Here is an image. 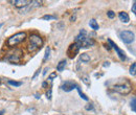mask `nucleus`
Listing matches in <instances>:
<instances>
[{
  "label": "nucleus",
  "instance_id": "nucleus-17",
  "mask_svg": "<svg viewBox=\"0 0 136 115\" xmlns=\"http://www.w3.org/2000/svg\"><path fill=\"white\" fill-rule=\"evenodd\" d=\"M76 90H77V92H79V94H80V96H81V98H83L84 101H88V97L86 96V95H85L83 92H82V90H81V88L79 86H76V88H75Z\"/></svg>",
  "mask_w": 136,
  "mask_h": 115
},
{
  "label": "nucleus",
  "instance_id": "nucleus-19",
  "mask_svg": "<svg viewBox=\"0 0 136 115\" xmlns=\"http://www.w3.org/2000/svg\"><path fill=\"white\" fill-rule=\"evenodd\" d=\"M43 20H57V17L56 16H51V15H44L42 17Z\"/></svg>",
  "mask_w": 136,
  "mask_h": 115
},
{
  "label": "nucleus",
  "instance_id": "nucleus-14",
  "mask_svg": "<svg viewBox=\"0 0 136 115\" xmlns=\"http://www.w3.org/2000/svg\"><path fill=\"white\" fill-rule=\"evenodd\" d=\"M89 26H90L92 29H94V30H99V28L98 22H96L94 19H91V20L89 21Z\"/></svg>",
  "mask_w": 136,
  "mask_h": 115
},
{
  "label": "nucleus",
  "instance_id": "nucleus-34",
  "mask_svg": "<svg viewBox=\"0 0 136 115\" xmlns=\"http://www.w3.org/2000/svg\"><path fill=\"white\" fill-rule=\"evenodd\" d=\"M2 25H3V24H2V23H1V24H0V27H1V26H2Z\"/></svg>",
  "mask_w": 136,
  "mask_h": 115
},
{
  "label": "nucleus",
  "instance_id": "nucleus-10",
  "mask_svg": "<svg viewBox=\"0 0 136 115\" xmlns=\"http://www.w3.org/2000/svg\"><path fill=\"white\" fill-rule=\"evenodd\" d=\"M9 2L13 3V4L16 7H18V9H20V7H25L30 3L29 0H14V1H9Z\"/></svg>",
  "mask_w": 136,
  "mask_h": 115
},
{
  "label": "nucleus",
  "instance_id": "nucleus-32",
  "mask_svg": "<svg viewBox=\"0 0 136 115\" xmlns=\"http://www.w3.org/2000/svg\"><path fill=\"white\" fill-rule=\"evenodd\" d=\"M42 86H43V87H46V86H47V83H46V82H44L43 84H42Z\"/></svg>",
  "mask_w": 136,
  "mask_h": 115
},
{
  "label": "nucleus",
  "instance_id": "nucleus-9",
  "mask_svg": "<svg viewBox=\"0 0 136 115\" xmlns=\"http://www.w3.org/2000/svg\"><path fill=\"white\" fill-rule=\"evenodd\" d=\"M41 4H42V2H41V1H30L29 4L27 5V6H25V7H26V10L22 11V12H21V14H25V13H27V12L32 11V10H34V9H37V7L41 6Z\"/></svg>",
  "mask_w": 136,
  "mask_h": 115
},
{
  "label": "nucleus",
  "instance_id": "nucleus-21",
  "mask_svg": "<svg viewBox=\"0 0 136 115\" xmlns=\"http://www.w3.org/2000/svg\"><path fill=\"white\" fill-rule=\"evenodd\" d=\"M131 109L133 112H135L136 111V98L133 97L132 98V101H131Z\"/></svg>",
  "mask_w": 136,
  "mask_h": 115
},
{
  "label": "nucleus",
  "instance_id": "nucleus-8",
  "mask_svg": "<svg viewBox=\"0 0 136 115\" xmlns=\"http://www.w3.org/2000/svg\"><path fill=\"white\" fill-rule=\"evenodd\" d=\"M76 86L77 85L75 84V83H73L71 81H66L65 83H63V85L61 86V88H62V90H64L65 92H69V91L75 89Z\"/></svg>",
  "mask_w": 136,
  "mask_h": 115
},
{
  "label": "nucleus",
  "instance_id": "nucleus-12",
  "mask_svg": "<svg viewBox=\"0 0 136 115\" xmlns=\"http://www.w3.org/2000/svg\"><path fill=\"white\" fill-rule=\"evenodd\" d=\"M86 35H87V31L85 30V29H81L80 30V34L75 37V43H80L81 44V42L84 40L85 38H86Z\"/></svg>",
  "mask_w": 136,
  "mask_h": 115
},
{
  "label": "nucleus",
  "instance_id": "nucleus-7",
  "mask_svg": "<svg viewBox=\"0 0 136 115\" xmlns=\"http://www.w3.org/2000/svg\"><path fill=\"white\" fill-rule=\"evenodd\" d=\"M108 42H109V44L112 46V48L115 49V51L117 52V55H118V58L120 59V60H122V61H126V60H127V57H126V53L124 52V50L120 49L119 47L116 45L113 41L111 40V39H108Z\"/></svg>",
  "mask_w": 136,
  "mask_h": 115
},
{
  "label": "nucleus",
  "instance_id": "nucleus-31",
  "mask_svg": "<svg viewBox=\"0 0 136 115\" xmlns=\"http://www.w3.org/2000/svg\"><path fill=\"white\" fill-rule=\"evenodd\" d=\"M109 65H110V64H109V62H105V64H104V67H108Z\"/></svg>",
  "mask_w": 136,
  "mask_h": 115
},
{
  "label": "nucleus",
  "instance_id": "nucleus-25",
  "mask_svg": "<svg viewBox=\"0 0 136 115\" xmlns=\"http://www.w3.org/2000/svg\"><path fill=\"white\" fill-rule=\"evenodd\" d=\"M51 88H49L47 90V92H46V97H47V100H51Z\"/></svg>",
  "mask_w": 136,
  "mask_h": 115
},
{
  "label": "nucleus",
  "instance_id": "nucleus-18",
  "mask_svg": "<svg viewBox=\"0 0 136 115\" xmlns=\"http://www.w3.org/2000/svg\"><path fill=\"white\" fill-rule=\"evenodd\" d=\"M7 83H9L11 86H14V87H19L22 85V82H16V81H12V80H9Z\"/></svg>",
  "mask_w": 136,
  "mask_h": 115
},
{
  "label": "nucleus",
  "instance_id": "nucleus-3",
  "mask_svg": "<svg viewBox=\"0 0 136 115\" xmlns=\"http://www.w3.org/2000/svg\"><path fill=\"white\" fill-rule=\"evenodd\" d=\"M26 39V33L25 31H20V33H17L13 35L12 37L9 38L7 40V45L10 47H15L18 44H20L21 42H23Z\"/></svg>",
  "mask_w": 136,
  "mask_h": 115
},
{
  "label": "nucleus",
  "instance_id": "nucleus-22",
  "mask_svg": "<svg viewBox=\"0 0 136 115\" xmlns=\"http://www.w3.org/2000/svg\"><path fill=\"white\" fill-rule=\"evenodd\" d=\"M82 81H83V83H85L87 86L90 85V80H89V77H88V75H84L83 77H82Z\"/></svg>",
  "mask_w": 136,
  "mask_h": 115
},
{
  "label": "nucleus",
  "instance_id": "nucleus-4",
  "mask_svg": "<svg viewBox=\"0 0 136 115\" xmlns=\"http://www.w3.org/2000/svg\"><path fill=\"white\" fill-rule=\"evenodd\" d=\"M22 57H23V51L21 49H19V48H15V50L9 52V54L5 57V60L7 62L15 64V63H19V62H20Z\"/></svg>",
  "mask_w": 136,
  "mask_h": 115
},
{
  "label": "nucleus",
  "instance_id": "nucleus-15",
  "mask_svg": "<svg viewBox=\"0 0 136 115\" xmlns=\"http://www.w3.org/2000/svg\"><path fill=\"white\" fill-rule=\"evenodd\" d=\"M80 60L82 62H84V63H88L89 61H90V55H89L88 53H82L81 57H80Z\"/></svg>",
  "mask_w": 136,
  "mask_h": 115
},
{
  "label": "nucleus",
  "instance_id": "nucleus-23",
  "mask_svg": "<svg viewBox=\"0 0 136 115\" xmlns=\"http://www.w3.org/2000/svg\"><path fill=\"white\" fill-rule=\"evenodd\" d=\"M49 54H50V47H46V50H45V55H44V61H46L47 59L49 58Z\"/></svg>",
  "mask_w": 136,
  "mask_h": 115
},
{
  "label": "nucleus",
  "instance_id": "nucleus-30",
  "mask_svg": "<svg viewBox=\"0 0 136 115\" xmlns=\"http://www.w3.org/2000/svg\"><path fill=\"white\" fill-rule=\"evenodd\" d=\"M47 70H48V67H46V68L44 69V71H43V75H45V74H46V72H47Z\"/></svg>",
  "mask_w": 136,
  "mask_h": 115
},
{
  "label": "nucleus",
  "instance_id": "nucleus-16",
  "mask_svg": "<svg viewBox=\"0 0 136 115\" xmlns=\"http://www.w3.org/2000/svg\"><path fill=\"white\" fill-rule=\"evenodd\" d=\"M66 62L65 60H62L59 64H58V66H57V70L58 71H63L64 69H65V66H66Z\"/></svg>",
  "mask_w": 136,
  "mask_h": 115
},
{
  "label": "nucleus",
  "instance_id": "nucleus-24",
  "mask_svg": "<svg viewBox=\"0 0 136 115\" xmlns=\"http://www.w3.org/2000/svg\"><path fill=\"white\" fill-rule=\"evenodd\" d=\"M107 16H108V17L110 18V19H113V18L115 17V13H114L113 11H108V12H107Z\"/></svg>",
  "mask_w": 136,
  "mask_h": 115
},
{
  "label": "nucleus",
  "instance_id": "nucleus-27",
  "mask_svg": "<svg viewBox=\"0 0 136 115\" xmlns=\"http://www.w3.org/2000/svg\"><path fill=\"white\" fill-rule=\"evenodd\" d=\"M132 13L136 14V2L135 1L133 2V4H132Z\"/></svg>",
  "mask_w": 136,
  "mask_h": 115
},
{
  "label": "nucleus",
  "instance_id": "nucleus-26",
  "mask_svg": "<svg viewBox=\"0 0 136 115\" xmlns=\"http://www.w3.org/2000/svg\"><path fill=\"white\" fill-rule=\"evenodd\" d=\"M56 77H57V73H56V72H52V73H50V75L48 77V80L52 81L53 78H56Z\"/></svg>",
  "mask_w": 136,
  "mask_h": 115
},
{
  "label": "nucleus",
  "instance_id": "nucleus-33",
  "mask_svg": "<svg viewBox=\"0 0 136 115\" xmlns=\"http://www.w3.org/2000/svg\"><path fill=\"white\" fill-rule=\"evenodd\" d=\"M0 85H1V78H0Z\"/></svg>",
  "mask_w": 136,
  "mask_h": 115
},
{
  "label": "nucleus",
  "instance_id": "nucleus-13",
  "mask_svg": "<svg viewBox=\"0 0 136 115\" xmlns=\"http://www.w3.org/2000/svg\"><path fill=\"white\" fill-rule=\"evenodd\" d=\"M118 18L123 23H128L130 21V17L126 12H120V13L118 14Z\"/></svg>",
  "mask_w": 136,
  "mask_h": 115
},
{
  "label": "nucleus",
  "instance_id": "nucleus-28",
  "mask_svg": "<svg viewBox=\"0 0 136 115\" xmlns=\"http://www.w3.org/2000/svg\"><path fill=\"white\" fill-rule=\"evenodd\" d=\"M85 109H86V110H93V105L92 104H88L86 107H85Z\"/></svg>",
  "mask_w": 136,
  "mask_h": 115
},
{
  "label": "nucleus",
  "instance_id": "nucleus-11",
  "mask_svg": "<svg viewBox=\"0 0 136 115\" xmlns=\"http://www.w3.org/2000/svg\"><path fill=\"white\" fill-rule=\"evenodd\" d=\"M94 45V40L92 38H85L83 41L81 42V47H84V48H88L90 46Z\"/></svg>",
  "mask_w": 136,
  "mask_h": 115
},
{
  "label": "nucleus",
  "instance_id": "nucleus-29",
  "mask_svg": "<svg viewBox=\"0 0 136 115\" xmlns=\"http://www.w3.org/2000/svg\"><path fill=\"white\" fill-rule=\"evenodd\" d=\"M75 18H76V17H75V15H74V16H72V17L70 18V21H72V22H74V20H75Z\"/></svg>",
  "mask_w": 136,
  "mask_h": 115
},
{
  "label": "nucleus",
  "instance_id": "nucleus-2",
  "mask_svg": "<svg viewBox=\"0 0 136 115\" xmlns=\"http://www.w3.org/2000/svg\"><path fill=\"white\" fill-rule=\"evenodd\" d=\"M42 45H43V39H42L40 36L37 34L30 35L29 37V44L27 45V49L30 52H34V51L38 50L39 48H41Z\"/></svg>",
  "mask_w": 136,
  "mask_h": 115
},
{
  "label": "nucleus",
  "instance_id": "nucleus-6",
  "mask_svg": "<svg viewBox=\"0 0 136 115\" xmlns=\"http://www.w3.org/2000/svg\"><path fill=\"white\" fill-rule=\"evenodd\" d=\"M81 48V44L80 43H72L69 45L68 49H67V55L69 59H74L76 57V54L79 53V50Z\"/></svg>",
  "mask_w": 136,
  "mask_h": 115
},
{
  "label": "nucleus",
  "instance_id": "nucleus-20",
  "mask_svg": "<svg viewBox=\"0 0 136 115\" xmlns=\"http://www.w3.org/2000/svg\"><path fill=\"white\" fill-rule=\"evenodd\" d=\"M136 64L135 63H132V65H131V67H130V73L133 75V77H135V74H136Z\"/></svg>",
  "mask_w": 136,
  "mask_h": 115
},
{
  "label": "nucleus",
  "instance_id": "nucleus-5",
  "mask_svg": "<svg viewBox=\"0 0 136 115\" xmlns=\"http://www.w3.org/2000/svg\"><path fill=\"white\" fill-rule=\"evenodd\" d=\"M119 38L126 44H131L135 41V34L131 30H123L119 33Z\"/></svg>",
  "mask_w": 136,
  "mask_h": 115
},
{
  "label": "nucleus",
  "instance_id": "nucleus-1",
  "mask_svg": "<svg viewBox=\"0 0 136 115\" xmlns=\"http://www.w3.org/2000/svg\"><path fill=\"white\" fill-rule=\"evenodd\" d=\"M112 89H113L115 92L119 93V94L126 95V94H129L132 91V84L128 80H126V78H125L123 82L115 84L113 87H112Z\"/></svg>",
  "mask_w": 136,
  "mask_h": 115
}]
</instances>
